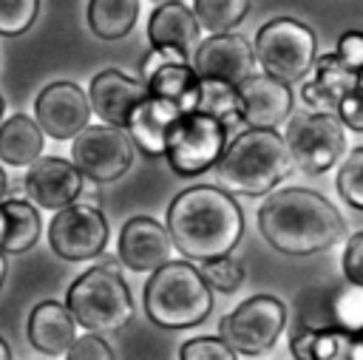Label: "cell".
Returning a JSON list of instances; mask_svg holds the SVG:
<instances>
[{
    "label": "cell",
    "mask_w": 363,
    "mask_h": 360,
    "mask_svg": "<svg viewBox=\"0 0 363 360\" xmlns=\"http://www.w3.org/2000/svg\"><path fill=\"white\" fill-rule=\"evenodd\" d=\"M164 227L187 261H210L235 249L244 235V213L230 190L193 184L170 201Z\"/></svg>",
    "instance_id": "cell-1"
},
{
    "label": "cell",
    "mask_w": 363,
    "mask_h": 360,
    "mask_svg": "<svg viewBox=\"0 0 363 360\" xmlns=\"http://www.w3.org/2000/svg\"><path fill=\"white\" fill-rule=\"evenodd\" d=\"M258 230L284 255H315L346 238L335 204L309 187L269 190L258 210Z\"/></svg>",
    "instance_id": "cell-2"
},
{
    "label": "cell",
    "mask_w": 363,
    "mask_h": 360,
    "mask_svg": "<svg viewBox=\"0 0 363 360\" xmlns=\"http://www.w3.org/2000/svg\"><path fill=\"white\" fill-rule=\"evenodd\" d=\"M213 167L224 190L267 196L292 173L295 164L284 136L275 128H247L224 145Z\"/></svg>",
    "instance_id": "cell-3"
},
{
    "label": "cell",
    "mask_w": 363,
    "mask_h": 360,
    "mask_svg": "<svg viewBox=\"0 0 363 360\" xmlns=\"http://www.w3.org/2000/svg\"><path fill=\"white\" fill-rule=\"evenodd\" d=\"M145 312L162 329L199 326L213 312V289L190 261L170 258L145 283Z\"/></svg>",
    "instance_id": "cell-4"
},
{
    "label": "cell",
    "mask_w": 363,
    "mask_h": 360,
    "mask_svg": "<svg viewBox=\"0 0 363 360\" xmlns=\"http://www.w3.org/2000/svg\"><path fill=\"white\" fill-rule=\"evenodd\" d=\"M65 306L74 320L91 332H119L133 317V298L116 269L91 266L85 269L65 295Z\"/></svg>",
    "instance_id": "cell-5"
},
{
    "label": "cell",
    "mask_w": 363,
    "mask_h": 360,
    "mask_svg": "<svg viewBox=\"0 0 363 360\" xmlns=\"http://www.w3.org/2000/svg\"><path fill=\"white\" fill-rule=\"evenodd\" d=\"M252 54L255 62H261L264 74L281 82H298L309 74L318 57V40L306 23L292 17H275L255 31Z\"/></svg>",
    "instance_id": "cell-6"
},
{
    "label": "cell",
    "mask_w": 363,
    "mask_h": 360,
    "mask_svg": "<svg viewBox=\"0 0 363 360\" xmlns=\"http://www.w3.org/2000/svg\"><path fill=\"white\" fill-rule=\"evenodd\" d=\"M227 145V128L201 111L182 113L164 142V156L170 162V170L179 176H199L213 170L221 150Z\"/></svg>",
    "instance_id": "cell-7"
},
{
    "label": "cell",
    "mask_w": 363,
    "mask_h": 360,
    "mask_svg": "<svg viewBox=\"0 0 363 360\" xmlns=\"http://www.w3.org/2000/svg\"><path fill=\"white\" fill-rule=\"evenodd\" d=\"M286 323V306L275 295H252L221 317V340L238 357H258L275 346Z\"/></svg>",
    "instance_id": "cell-8"
},
{
    "label": "cell",
    "mask_w": 363,
    "mask_h": 360,
    "mask_svg": "<svg viewBox=\"0 0 363 360\" xmlns=\"http://www.w3.org/2000/svg\"><path fill=\"white\" fill-rule=\"evenodd\" d=\"M71 162L96 184L116 181L133 164V139L119 125H85L71 136Z\"/></svg>",
    "instance_id": "cell-9"
},
{
    "label": "cell",
    "mask_w": 363,
    "mask_h": 360,
    "mask_svg": "<svg viewBox=\"0 0 363 360\" xmlns=\"http://www.w3.org/2000/svg\"><path fill=\"white\" fill-rule=\"evenodd\" d=\"M284 142L289 147L292 164L303 173L318 176V173L329 170L346 147L343 122L337 119V113L309 111L289 122Z\"/></svg>",
    "instance_id": "cell-10"
},
{
    "label": "cell",
    "mask_w": 363,
    "mask_h": 360,
    "mask_svg": "<svg viewBox=\"0 0 363 360\" xmlns=\"http://www.w3.org/2000/svg\"><path fill=\"white\" fill-rule=\"evenodd\" d=\"M48 224V244L65 261H88L105 252L108 244V221L94 204L71 201L60 210Z\"/></svg>",
    "instance_id": "cell-11"
},
{
    "label": "cell",
    "mask_w": 363,
    "mask_h": 360,
    "mask_svg": "<svg viewBox=\"0 0 363 360\" xmlns=\"http://www.w3.org/2000/svg\"><path fill=\"white\" fill-rule=\"evenodd\" d=\"M190 65L201 79H221L230 85H238L247 79L255 68V54L252 45L241 34H210L201 40L190 57Z\"/></svg>",
    "instance_id": "cell-12"
},
{
    "label": "cell",
    "mask_w": 363,
    "mask_h": 360,
    "mask_svg": "<svg viewBox=\"0 0 363 360\" xmlns=\"http://www.w3.org/2000/svg\"><path fill=\"white\" fill-rule=\"evenodd\" d=\"M37 125L51 139H71L77 136L91 119V102L74 82H51L40 91L34 102Z\"/></svg>",
    "instance_id": "cell-13"
},
{
    "label": "cell",
    "mask_w": 363,
    "mask_h": 360,
    "mask_svg": "<svg viewBox=\"0 0 363 360\" xmlns=\"http://www.w3.org/2000/svg\"><path fill=\"white\" fill-rule=\"evenodd\" d=\"M238 113L241 122L250 128H275L292 111V91L289 82H281L269 74H250L238 85Z\"/></svg>",
    "instance_id": "cell-14"
},
{
    "label": "cell",
    "mask_w": 363,
    "mask_h": 360,
    "mask_svg": "<svg viewBox=\"0 0 363 360\" xmlns=\"http://www.w3.org/2000/svg\"><path fill=\"white\" fill-rule=\"evenodd\" d=\"M85 176L74 162L60 156H37L26 173V193L37 207L60 210L79 198Z\"/></svg>",
    "instance_id": "cell-15"
},
{
    "label": "cell",
    "mask_w": 363,
    "mask_h": 360,
    "mask_svg": "<svg viewBox=\"0 0 363 360\" xmlns=\"http://www.w3.org/2000/svg\"><path fill=\"white\" fill-rule=\"evenodd\" d=\"M170 255H173V241L164 224L147 215H133L122 224V232H119L122 266L133 272H153L156 266L167 264Z\"/></svg>",
    "instance_id": "cell-16"
},
{
    "label": "cell",
    "mask_w": 363,
    "mask_h": 360,
    "mask_svg": "<svg viewBox=\"0 0 363 360\" xmlns=\"http://www.w3.org/2000/svg\"><path fill=\"white\" fill-rule=\"evenodd\" d=\"M147 40L150 48L164 51L170 60L190 62L199 45V20L182 0L159 3L147 23Z\"/></svg>",
    "instance_id": "cell-17"
},
{
    "label": "cell",
    "mask_w": 363,
    "mask_h": 360,
    "mask_svg": "<svg viewBox=\"0 0 363 360\" xmlns=\"http://www.w3.org/2000/svg\"><path fill=\"white\" fill-rule=\"evenodd\" d=\"M147 94V85L139 79H130L128 74L116 71V68H105L91 79L88 88V102H91V113H96L102 122L108 125H119L125 128V119L130 113V108Z\"/></svg>",
    "instance_id": "cell-18"
},
{
    "label": "cell",
    "mask_w": 363,
    "mask_h": 360,
    "mask_svg": "<svg viewBox=\"0 0 363 360\" xmlns=\"http://www.w3.org/2000/svg\"><path fill=\"white\" fill-rule=\"evenodd\" d=\"M179 116H182V111L173 102L145 94L130 108V113L125 119V130L133 139V147H139L145 156H164L167 133Z\"/></svg>",
    "instance_id": "cell-19"
},
{
    "label": "cell",
    "mask_w": 363,
    "mask_h": 360,
    "mask_svg": "<svg viewBox=\"0 0 363 360\" xmlns=\"http://www.w3.org/2000/svg\"><path fill=\"white\" fill-rule=\"evenodd\" d=\"M309 71H312L309 79L301 85V99L306 102L309 111L335 113L337 102L357 85V71L343 65V60L337 54L315 57Z\"/></svg>",
    "instance_id": "cell-20"
},
{
    "label": "cell",
    "mask_w": 363,
    "mask_h": 360,
    "mask_svg": "<svg viewBox=\"0 0 363 360\" xmlns=\"http://www.w3.org/2000/svg\"><path fill=\"white\" fill-rule=\"evenodd\" d=\"M77 337V320L71 309L60 300H43L28 315V343L48 354V357H65L68 346Z\"/></svg>",
    "instance_id": "cell-21"
},
{
    "label": "cell",
    "mask_w": 363,
    "mask_h": 360,
    "mask_svg": "<svg viewBox=\"0 0 363 360\" xmlns=\"http://www.w3.org/2000/svg\"><path fill=\"white\" fill-rule=\"evenodd\" d=\"M145 85H147L150 96H162V99L173 102L182 113L196 111V105H199L201 77L196 74V68L190 62H162L153 74L145 77Z\"/></svg>",
    "instance_id": "cell-22"
},
{
    "label": "cell",
    "mask_w": 363,
    "mask_h": 360,
    "mask_svg": "<svg viewBox=\"0 0 363 360\" xmlns=\"http://www.w3.org/2000/svg\"><path fill=\"white\" fill-rule=\"evenodd\" d=\"M40 238V215L31 201L3 198L0 201V252L20 255Z\"/></svg>",
    "instance_id": "cell-23"
},
{
    "label": "cell",
    "mask_w": 363,
    "mask_h": 360,
    "mask_svg": "<svg viewBox=\"0 0 363 360\" xmlns=\"http://www.w3.org/2000/svg\"><path fill=\"white\" fill-rule=\"evenodd\" d=\"M43 153V128L26 116L11 113L0 122V159L11 167H28Z\"/></svg>",
    "instance_id": "cell-24"
},
{
    "label": "cell",
    "mask_w": 363,
    "mask_h": 360,
    "mask_svg": "<svg viewBox=\"0 0 363 360\" xmlns=\"http://www.w3.org/2000/svg\"><path fill=\"white\" fill-rule=\"evenodd\" d=\"M298 360H352V332L337 329H303L289 343Z\"/></svg>",
    "instance_id": "cell-25"
},
{
    "label": "cell",
    "mask_w": 363,
    "mask_h": 360,
    "mask_svg": "<svg viewBox=\"0 0 363 360\" xmlns=\"http://www.w3.org/2000/svg\"><path fill=\"white\" fill-rule=\"evenodd\" d=\"M139 17V0H88V26L99 40H122Z\"/></svg>",
    "instance_id": "cell-26"
},
{
    "label": "cell",
    "mask_w": 363,
    "mask_h": 360,
    "mask_svg": "<svg viewBox=\"0 0 363 360\" xmlns=\"http://www.w3.org/2000/svg\"><path fill=\"white\" fill-rule=\"evenodd\" d=\"M196 111L216 116L227 128V133H230V128L241 122V113H238V88L230 85V82H221V79H201Z\"/></svg>",
    "instance_id": "cell-27"
},
{
    "label": "cell",
    "mask_w": 363,
    "mask_h": 360,
    "mask_svg": "<svg viewBox=\"0 0 363 360\" xmlns=\"http://www.w3.org/2000/svg\"><path fill=\"white\" fill-rule=\"evenodd\" d=\"M193 14L199 20V28L224 34L250 14V0H193Z\"/></svg>",
    "instance_id": "cell-28"
},
{
    "label": "cell",
    "mask_w": 363,
    "mask_h": 360,
    "mask_svg": "<svg viewBox=\"0 0 363 360\" xmlns=\"http://www.w3.org/2000/svg\"><path fill=\"white\" fill-rule=\"evenodd\" d=\"M337 193L354 210H363V147H354L337 170Z\"/></svg>",
    "instance_id": "cell-29"
},
{
    "label": "cell",
    "mask_w": 363,
    "mask_h": 360,
    "mask_svg": "<svg viewBox=\"0 0 363 360\" xmlns=\"http://www.w3.org/2000/svg\"><path fill=\"white\" fill-rule=\"evenodd\" d=\"M40 11V0H0V37L26 34Z\"/></svg>",
    "instance_id": "cell-30"
},
{
    "label": "cell",
    "mask_w": 363,
    "mask_h": 360,
    "mask_svg": "<svg viewBox=\"0 0 363 360\" xmlns=\"http://www.w3.org/2000/svg\"><path fill=\"white\" fill-rule=\"evenodd\" d=\"M199 272L210 283V289H218V292H235L244 283V266L230 255H218V258L204 261V266Z\"/></svg>",
    "instance_id": "cell-31"
},
{
    "label": "cell",
    "mask_w": 363,
    "mask_h": 360,
    "mask_svg": "<svg viewBox=\"0 0 363 360\" xmlns=\"http://www.w3.org/2000/svg\"><path fill=\"white\" fill-rule=\"evenodd\" d=\"M335 315H337V326L357 332L363 329V286L352 283L349 289H343L335 300Z\"/></svg>",
    "instance_id": "cell-32"
},
{
    "label": "cell",
    "mask_w": 363,
    "mask_h": 360,
    "mask_svg": "<svg viewBox=\"0 0 363 360\" xmlns=\"http://www.w3.org/2000/svg\"><path fill=\"white\" fill-rule=\"evenodd\" d=\"M182 360H235L233 349L221 337H193L179 349Z\"/></svg>",
    "instance_id": "cell-33"
},
{
    "label": "cell",
    "mask_w": 363,
    "mask_h": 360,
    "mask_svg": "<svg viewBox=\"0 0 363 360\" xmlns=\"http://www.w3.org/2000/svg\"><path fill=\"white\" fill-rule=\"evenodd\" d=\"M65 357L68 360H113V351L99 337V332H91V334H77L74 343L68 346Z\"/></svg>",
    "instance_id": "cell-34"
},
{
    "label": "cell",
    "mask_w": 363,
    "mask_h": 360,
    "mask_svg": "<svg viewBox=\"0 0 363 360\" xmlns=\"http://www.w3.org/2000/svg\"><path fill=\"white\" fill-rule=\"evenodd\" d=\"M343 275L349 283L363 286V232H352L343 247Z\"/></svg>",
    "instance_id": "cell-35"
},
{
    "label": "cell",
    "mask_w": 363,
    "mask_h": 360,
    "mask_svg": "<svg viewBox=\"0 0 363 360\" xmlns=\"http://www.w3.org/2000/svg\"><path fill=\"white\" fill-rule=\"evenodd\" d=\"M335 54L343 60V65L360 74L363 71V31H343Z\"/></svg>",
    "instance_id": "cell-36"
},
{
    "label": "cell",
    "mask_w": 363,
    "mask_h": 360,
    "mask_svg": "<svg viewBox=\"0 0 363 360\" xmlns=\"http://www.w3.org/2000/svg\"><path fill=\"white\" fill-rule=\"evenodd\" d=\"M337 119L346 125V128H352V130H363V91L354 85L340 102H337Z\"/></svg>",
    "instance_id": "cell-37"
},
{
    "label": "cell",
    "mask_w": 363,
    "mask_h": 360,
    "mask_svg": "<svg viewBox=\"0 0 363 360\" xmlns=\"http://www.w3.org/2000/svg\"><path fill=\"white\" fill-rule=\"evenodd\" d=\"M352 360H363V329L352 332Z\"/></svg>",
    "instance_id": "cell-38"
},
{
    "label": "cell",
    "mask_w": 363,
    "mask_h": 360,
    "mask_svg": "<svg viewBox=\"0 0 363 360\" xmlns=\"http://www.w3.org/2000/svg\"><path fill=\"white\" fill-rule=\"evenodd\" d=\"M6 193H9V179H6V170L0 167V201L6 198Z\"/></svg>",
    "instance_id": "cell-39"
},
{
    "label": "cell",
    "mask_w": 363,
    "mask_h": 360,
    "mask_svg": "<svg viewBox=\"0 0 363 360\" xmlns=\"http://www.w3.org/2000/svg\"><path fill=\"white\" fill-rule=\"evenodd\" d=\"M11 357V351H9V346H6V340L0 337V360H9Z\"/></svg>",
    "instance_id": "cell-40"
},
{
    "label": "cell",
    "mask_w": 363,
    "mask_h": 360,
    "mask_svg": "<svg viewBox=\"0 0 363 360\" xmlns=\"http://www.w3.org/2000/svg\"><path fill=\"white\" fill-rule=\"evenodd\" d=\"M6 281V252H0V286Z\"/></svg>",
    "instance_id": "cell-41"
},
{
    "label": "cell",
    "mask_w": 363,
    "mask_h": 360,
    "mask_svg": "<svg viewBox=\"0 0 363 360\" xmlns=\"http://www.w3.org/2000/svg\"><path fill=\"white\" fill-rule=\"evenodd\" d=\"M357 88H360V91H363V71H360V74H357Z\"/></svg>",
    "instance_id": "cell-42"
},
{
    "label": "cell",
    "mask_w": 363,
    "mask_h": 360,
    "mask_svg": "<svg viewBox=\"0 0 363 360\" xmlns=\"http://www.w3.org/2000/svg\"><path fill=\"white\" fill-rule=\"evenodd\" d=\"M3 111H6V102H3V96H0V122H3Z\"/></svg>",
    "instance_id": "cell-43"
},
{
    "label": "cell",
    "mask_w": 363,
    "mask_h": 360,
    "mask_svg": "<svg viewBox=\"0 0 363 360\" xmlns=\"http://www.w3.org/2000/svg\"><path fill=\"white\" fill-rule=\"evenodd\" d=\"M150 3H156V6H159V3H170V0H150Z\"/></svg>",
    "instance_id": "cell-44"
}]
</instances>
